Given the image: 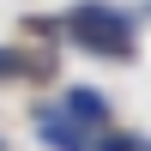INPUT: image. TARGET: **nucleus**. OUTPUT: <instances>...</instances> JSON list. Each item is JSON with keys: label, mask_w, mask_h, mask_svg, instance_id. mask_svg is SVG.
<instances>
[{"label": "nucleus", "mask_w": 151, "mask_h": 151, "mask_svg": "<svg viewBox=\"0 0 151 151\" xmlns=\"http://www.w3.org/2000/svg\"><path fill=\"white\" fill-rule=\"evenodd\" d=\"M73 36H79L85 48H97V55H127V42H133L127 18H121L115 6H103V0H85V6L73 12Z\"/></svg>", "instance_id": "f257e3e1"}, {"label": "nucleus", "mask_w": 151, "mask_h": 151, "mask_svg": "<svg viewBox=\"0 0 151 151\" xmlns=\"http://www.w3.org/2000/svg\"><path fill=\"white\" fill-rule=\"evenodd\" d=\"M67 115L73 121H103V97L97 91H67Z\"/></svg>", "instance_id": "f03ea898"}, {"label": "nucleus", "mask_w": 151, "mask_h": 151, "mask_svg": "<svg viewBox=\"0 0 151 151\" xmlns=\"http://www.w3.org/2000/svg\"><path fill=\"white\" fill-rule=\"evenodd\" d=\"M48 139H55L60 151H91V145H85V133H73V127H60V121H48Z\"/></svg>", "instance_id": "7ed1b4c3"}, {"label": "nucleus", "mask_w": 151, "mask_h": 151, "mask_svg": "<svg viewBox=\"0 0 151 151\" xmlns=\"http://www.w3.org/2000/svg\"><path fill=\"white\" fill-rule=\"evenodd\" d=\"M103 151H133V139H109V145H103Z\"/></svg>", "instance_id": "20e7f679"}]
</instances>
